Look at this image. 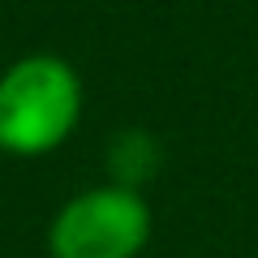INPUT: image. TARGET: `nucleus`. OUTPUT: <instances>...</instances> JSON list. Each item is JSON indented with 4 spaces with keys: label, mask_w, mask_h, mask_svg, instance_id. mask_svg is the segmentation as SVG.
Wrapping results in <instances>:
<instances>
[{
    "label": "nucleus",
    "mask_w": 258,
    "mask_h": 258,
    "mask_svg": "<svg viewBox=\"0 0 258 258\" xmlns=\"http://www.w3.org/2000/svg\"><path fill=\"white\" fill-rule=\"evenodd\" d=\"M82 120V78L64 56L35 52L0 74V151L39 159Z\"/></svg>",
    "instance_id": "obj_1"
},
{
    "label": "nucleus",
    "mask_w": 258,
    "mask_h": 258,
    "mask_svg": "<svg viewBox=\"0 0 258 258\" xmlns=\"http://www.w3.org/2000/svg\"><path fill=\"white\" fill-rule=\"evenodd\" d=\"M151 241V207L142 189L95 185L74 194L47 228L52 258H138Z\"/></svg>",
    "instance_id": "obj_2"
},
{
    "label": "nucleus",
    "mask_w": 258,
    "mask_h": 258,
    "mask_svg": "<svg viewBox=\"0 0 258 258\" xmlns=\"http://www.w3.org/2000/svg\"><path fill=\"white\" fill-rule=\"evenodd\" d=\"M159 168V142L151 138L147 129H125L108 142V172L112 185H125V189H138L142 181H151Z\"/></svg>",
    "instance_id": "obj_3"
}]
</instances>
